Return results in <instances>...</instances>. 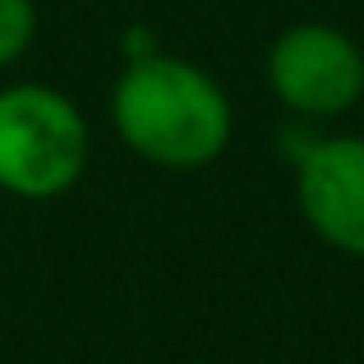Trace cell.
<instances>
[{
	"instance_id": "obj_7",
	"label": "cell",
	"mask_w": 364,
	"mask_h": 364,
	"mask_svg": "<svg viewBox=\"0 0 364 364\" xmlns=\"http://www.w3.org/2000/svg\"><path fill=\"white\" fill-rule=\"evenodd\" d=\"M152 51H161V42L152 37L148 23H129L120 33V60H143V55H152Z\"/></svg>"
},
{
	"instance_id": "obj_6",
	"label": "cell",
	"mask_w": 364,
	"mask_h": 364,
	"mask_svg": "<svg viewBox=\"0 0 364 364\" xmlns=\"http://www.w3.org/2000/svg\"><path fill=\"white\" fill-rule=\"evenodd\" d=\"M318 134H323V124L300 120V116H286V124L277 129V157H282L286 166H295V161L318 143Z\"/></svg>"
},
{
	"instance_id": "obj_2",
	"label": "cell",
	"mask_w": 364,
	"mask_h": 364,
	"mask_svg": "<svg viewBox=\"0 0 364 364\" xmlns=\"http://www.w3.org/2000/svg\"><path fill=\"white\" fill-rule=\"evenodd\" d=\"M92 161V124L65 88L42 79L0 83V198L55 203Z\"/></svg>"
},
{
	"instance_id": "obj_3",
	"label": "cell",
	"mask_w": 364,
	"mask_h": 364,
	"mask_svg": "<svg viewBox=\"0 0 364 364\" xmlns=\"http://www.w3.org/2000/svg\"><path fill=\"white\" fill-rule=\"evenodd\" d=\"M263 79L286 116L332 124L364 102V46L341 23L295 18L267 42Z\"/></svg>"
},
{
	"instance_id": "obj_4",
	"label": "cell",
	"mask_w": 364,
	"mask_h": 364,
	"mask_svg": "<svg viewBox=\"0 0 364 364\" xmlns=\"http://www.w3.org/2000/svg\"><path fill=\"white\" fill-rule=\"evenodd\" d=\"M295 208L332 254L364 263V134H318L291 166Z\"/></svg>"
},
{
	"instance_id": "obj_1",
	"label": "cell",
	"mask_w": 364,
	"mask_h": 364,
	"mask_svg": "<svg viewBox=\"0 0 364 364\" xmlns=\"http://www.w3.org/2000/svg\"><path fill=\"white\" fill-rule=\"evenodd\" d=\"M107 120L120 148L157 171H203L235 139V102L222 79L166 46L143 60H120Z\"/></svg>"
},
{
	"instance_id": "obj_5",
	"label": "cell",
	"mask_w": 364,
	"mask_h": 364,
	"mask_svg": "<svg viewBox=\"0 0 364 364\" xmlns=\"http://www.w3.org/2000/svg\"><path fill=\"white\" fill-rule=\"evenodd\" d=\"M37 28H42L37 0H0V74L14 70L33 51Z\"/></svg>"
}]
</instances>
